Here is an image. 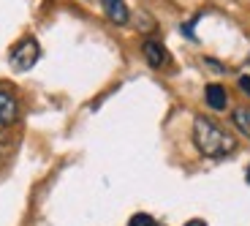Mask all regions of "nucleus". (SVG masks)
Here are the masks:
<instances>
[{
	"label": "nucleus",
	"mask_w": 250,
	"mask_h": 226,
	"mask_svg": "<svg viewBox=\"0 0 250 226\" xmlns=\"http://www.w3.org/2000/svg\"><path fill=\"white\" fill-rule=\"evenodd\" d=\"M234 126L250 136V107H237L234 109Z\"/></svg>",
	"instance_id": "nucleus-7"
},
{
	"label": "nucleus",
	"mask_w": 250,
	"mask_h": 226,
	"mask_svg": "<svg viewBox=\"0 0 250 226\" xmlns=\"http://www.w3.org/2000/svg\"><path fill=\"white\" fill-rule=\"evenodd\" d=\"M19 117V104L14 98V93H8L6 88H0V131H6L8 126H14Z\"/></svg>",
	"instance_id": "nucleus-3"
},
{
	"label": "nucleus",
	"mask_w": 250,
	"mask_h": 226,
	"mask_svg": "<svg viewBox=\"0 0 250 226\" xmlns=\"http://www.w3.org/2000/svg\"><path fill=\"white\" fill-rule=\"evenodd\" d=\"M185 226H207V224H204V221H199V218H196V221H188Z\"/></svg>",
	"instance_id": "nucleus-10"
},
{
	"label": "nucleus",
	"mask_w": 250,
	"mask_h": 226,
	"mask_svg": "<svg viewBox=\"0 0 250 226\" xmlns=\"http://www.w3.org/2000/svg\"><path fill=\"white\" fill-rule=\"evenodd\" d=\"M193 142H196V150L204 158H223L237 150V139L226 128H220L215 120L204 117V114H199L193 120Z\"/></svg>",
	"instance_id": "nucleus-1"
},
{
	"label": "nucleus",
	"mask_w": 250,
	"mask_h": 226,
	"mask_svg": "<svg viewBox=\"0 0 250 226\" xmlns=\"http://www.w3.org/2000/svg\"><path fill=\"white\" fill-rule=\"evenodd\" d=\"M128 226H155V218H152V215H147V213H136Z\"/></svg>",
	"instance_id": "nucleus-8"
},
{
	"label": "nucleus",
	"mask_w": 250,
	"mask_h": 226,
	"mask_svg": "<svg viewBox=\"0 0 250 226\" xmlns=\"http://www.w3.org/2000/svg\"><path fill=\"white\" fill-rule=\"evenodd\" d=\"M101 6H104V11H106L109 22H114V25H128V6H125V0H101Z\"/></svg>",
	"instance_id": "nucleus-5"
},
{
	"label": "nucleus",
	"mask_w": 250,
	"mask_h": 226,
	"mask_svg": "<svg viewBox=\"0 0 250 226\" xmlns=\"http://www.w3.org/2000/svg\"><path fill=\"white\" fill-rule=\"evenodd\" d=\"M38 57H41V46L33 36H25L19 38L17 44L11 46L8 52V63H11L14 71H30L33 66L38 63Z\"/></svg>",
	"instance_id": "nucleus-2"
},
{
	"label": "nucleus",
	"mask_w": 250,
	"mask_h": 226,
	"mask_svg": "<svg viewBox=\"0 0 250 226\" xmlns=\"http://www.w3.org/2000/svg\"><path fill=\"white\" fill-rule=\"evenodd\" d=\"M245 177H248V182H250V166H248V172H245Z\"/></svg>",
	"instance_id": "nucleus-11"
},
{
	"label": "nucleus",
	"mask_w": 250,
	"mask_h": 226,
	"mask_svg": "<svg viewBox=\"0 0 250 226\" xmlns=\"http://www.w3.org/2000/svg\"><path fill=\"white\" fill-rule=\"evenodd\" d=\"M239 88L245 95H250V76H239Z\"/></svg>",
	"instance_id": "nucleus-9"
},
{
	"label": "nucleus",
	"mask_w": 250,
	"mask_h": 226,
	"mask_svg": "<svg viewBox=\"0 0 250 226\" xmlns=\"http://www.w3.org/2000/svg\"><path fill=\"white\" fill-rule=\"evenodd\" d=\"M155 226H161V224H158V221H155Z\"/></svg>",
	"instance_id": "nucleus-12"
},
{
	"label": "nucleus",
	"mask_w": 250,
	"mask_h": 226,
	"mask_svg": "<svg viewBox=\"0 0 250 226\" xmlns=\"http://www.w3.org/2000/svg\"><path fill=\"white\" fill-rule=\"evenodd\" d=\"M204 98H207V107L209 109H226V104H229V93H226L223 85H207L204 90Z\"/></svg>",
	"instance_id": "nucleus-6"
},
{
	"label": "nucleus",
	"mask_w": 250,
	"mask_h": 226,
	"mask_svg": "<svg viewBox=\"0 0 250 226\" xmlns=\"http://www.w3.org/2000/svg\"><path fill=\"white\" fill-rule=\"evenodd\" d=\"M142 52H144V60H147L152 68H163V66L169 63V52L163 49L161 41H152V38H147V41H144V46H142Z\"/></svg>",
	"instance_id": "nucleus-4"
}]
</instances>
